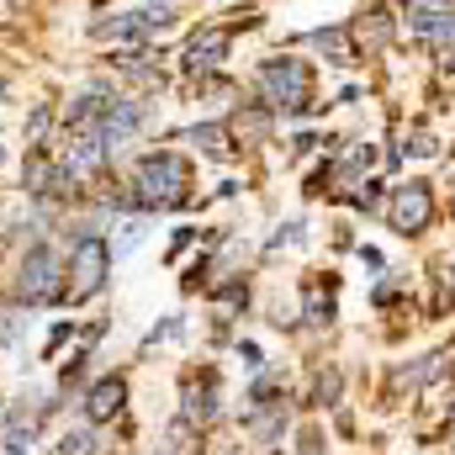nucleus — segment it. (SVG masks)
Returning <instances> with one entry per match:
<instances>
[{
	"label": "nucleus",
	"instance_id": "39448f33",
	"mask_svg": "<svg viewBox=\"0 0 455 455\" xmlns=\"http://www.w3.org/2000/svg\"><path fill=\"white\" fill-rule=\"evenodd\" d=\"M387 218H392V228H397L403 238L424 233L429 218H435V196H429V186H424V180L397 186V191H392V202H387Z\"/></svg>",
	"mask_w": 455,
	"mask_h": 455
},
{
	"label": "nucleus",
	"instance_id": "9d476101",
	"mask_svg": "<svg viewBox=\"0 0 455 455\" xmlns=\"http://www.w3.org/2000/svg\"><path fill=\"white\" fill-rule=\"evenodd\" d=\"M32 440H37V413H11L0 424V455H32Z\"/></svg>",
	"mask_w": 455,
	"mask_h": 455
},
{
	"label": "nucleus",
	"instance_id": "dca6fc26",
	"mask_svg": "<svg viewBox=\"0 0 455 455\" xmlns=\"http://www.w3.org/2000/svg\"><path fill=\"white\" fill-rule=\"evenodd\" d=\"M440 365H445V355H429V360H419V365H403V371H397V387H424L429 376H440Z\"/></svg>",
	"mask_w": 455,
	"mask_h": 455
},
{
	"label": "nucleus",
	"instance_id": "6e6552de",
	"mask_svg": "<svg viewBox=\"0 0 455 455\" xmlns=\"http://www.w3.org/2000/svg\"><path fill=\"white\" fill-rule=\"evenodd\" d=\"M154 27H148V11H122L112 21H96V43H112V48H148Z\"/></svg>",
	"mask_w": 455,
	"mask_h": 455
},
{
	"label": "nucleus",
	"instance_id": "4be33fe9",
	"mask_svg": "<svg viewBox=\"0 0 455 455\" xmlns=\"http://www.w3.org/2000/svg\"><path fill=\"white\" fill-rule=\"evenodd\" d=\"M435 148H440V143H435L429 132H413V138H408V154H419V159H429Z\"/></svg>",
	"mask_w": 455,
	"mask_h": 455
},
{
	"label": "nucleus",
	"instance_id": "1a4fd4ad",
	"mask_svg": "<svg viewBox=\"0 0 455 455\" xmlns=\"http://www.w3.org/2000/svg\"><path fill=\"white\" fill-rule=\"evenodd\" d=\"M53 175H59V159L37 143V148H27V159H21V186L32 191V196H53Z\"/></svg>",
	"mask_w": 455,
	"mask_h": 455
},
{
	"label": "nucleus",
	"instance_id": "0eeeda50",
	"mask_svg": "<svg viewBox=\"0 0 455 455\" xmlns=\"http://www.w3.org/2000/svg\"><path fill=\"white\" fill-rule=\"evenodd\" d=\"M80 408H85L91 424H112L116 413L127 408V376H96V381L85 387Z\"/></svg>",
	"mask_w": 455,
	"mask_h": 455
},
{
	"label": "nucleus",
	"instance_id": "9b49d317",
	"mask_svg": "<svg viewBox=\"0 0 455 455\" xmlns=\"http://www.w3.org/2000/svg\"><path fill=\"white\" fill-rule=\"evenodd\" d=\"M281 435H286V408H281V403H265V408L249 413V440H254L259 451H270Z\"/></svg>",
	"mask_w": 455,
	"mask_h": 455
},
{
	"label": "nucleus",
	"instance_id": "aec40b11",
	"mask_svg": "<svg viewBox=\"0 0 455 455\" xmlns=\"http://www.w3.org/2000/svg\"><path fill=\"white\" fill-rule=\"evenodd\" d=\"M116 228H122V233L112 238V259H116V254H127V249L143 238V218H127V223H116Z\"/></svg>",
	"mask_w": 455,
	"mask_h": 455
},
{
	"label": "nucleus",
	"instance_id": "4468645a",
	"mask_svg": "<svg viewBox=\"0 0 455 455\" xmlns=\"http://www.w3.org/2000/svg\"><path fill=\"white\" fill-rule=\"evenodd\" d=\"M191 143H196L207 159H233V132H228L223 122H202V127H191Z\"/></svg>",
	"mask_w": 455,
	"mask_h": 455
},
{
	"label": "nucleus",
	"instance_id": "6ab92c4d",
	"mask_svg": "<svg viewBox=\"0 0 455 455\" xmlns=\"http://www.w3.org/2000/svg\"><path fill=\"white\" fill-rule=\"evenodd\" d=\"M48 127H53V107L43 101L37 112H32V122H27V143L37 148V143H48Z\"/></svg>",
	"mask_w": 455,
	"mask_h": 455
},
{
	"label": "nucleus",
	"instance_id": "f8f14e48",
	"mask_svg": "<svg viewBox=\"0 0 455 455\" xmlns=\"http://www.w3.org/2000/svg\"><path fill=\"white\" fill-rule=\"evenodd\" d=\"M307 43H313L329 64H344V69H349V64H360V48H355V37H349L344 27H323V32H313Z\"/></svg>",
	"mask_w": 455,
	"mask_h": 455
},
{
	"label": "nucleus",
	"instance_id": "a878e982",
	"mask_svg": "<svg viewBox=\"0 0 455 455\" xmlns=\"http://www.w3.org/2000/svg\"><path fill=\"white\" fill-rule=\"evenodd\" d=\"M0 159H5V154H0Z\"/></svg>",
	"mask_w": 455,
	"mask_h": 455
},
{
	"label": "nucleus",
	"instance_id": "393cba45",
	"mask_svg": "<svg viewBox=\"0 0 455 455\" xmlns=\"http://www.w3.org/2000/svg\"><path fill=\"white\" fill-rule=\"evenodd\" d=\"M154 5H170V0H154Z\"/></svg>",
	"mask_w": 455,
	"mask_h": 455
},
{
	"label": "nucleus",
	"instance_id": "f3484780",
	"mask_svg": "<svg viewBox=\"0 0 455 455\" xmlns=\"http://www.w3.org/2000/svg\"><path fill=\"white\" fill-rule=\"evenodd\" d=\"M101 445H96V435L91 429H69L64 440H59V455H96Z\"/></svg>",
	"mask_w": 455,
	"mask_h": 455
},
{
	"label": "nucleus",
	"instance_id": "a211bd4d",
	"mask_svg": "<svg viewBox=\"0 0 455 455\" xmlns=\"http://www.w3.org/2000/svg\"><path fill=\"white\" fill-rule=\"evenodd\" d=\"M334 318V291H307V323H329Z\"/></svg>",
	"mask_w": 455,
	"mask_h": 455
},
{
	"label": "nucleus",
	"instance_id": "20e7f679",
	"mask_svg": "<svg viewBox=\"0 0 455 455\" xmlns=\"http://www.w3.org/2000/svg\"><path fill=\"white\" fill-rule=\"evenodd\" d=\"M16 297L27 307H53L64 302V259L53 243H32L16 265Z\"/></svg>",
	"mask_w": 455,
	"mask_h": 455
},
{
	"label": "nucleus",
	"instance_id": "7ed1b4c3",
	"mask_svg": "<svg viewBox=\"0 0 455 455\" xmlns=\"http://www.w3.org/2000/svg\"><path fill=\"white\" fill-rule=\"evenodd\" d=\"M254 85H259V101L270 107V112H302L307 101H313V75H307V64L302 59H265L259 64V75H254Z\"/></svg>",
	"mask_w": 455,
	"mask_h": 455
},
{
	"label": "nucleus",
	"instance_id": "423d86ee",
	"mask_svg": "<svg viewBox=\"0 0 455 455\" xmlns=\"http://www.w3.org/2000/svg\"><path fill=\"white\" fill-rule=\"evenodd\" d=\"M223 59H228V27H196V32L186 37V53H180L186 75H207V69H218Z\"/></svg>",
	"mask_w": 455,
	"mask_h": 455
},
{
	"label": "nucleus",
	"instance_id": "ddd939ff",
	"mask_svg": "<svg viewBox=\"0 0 455 455\" xmlns=\"http://www.w3.org/2000/svg\"><path fill=\"white\" fill-rule=\"evenodd\" d=\"M212 413H218V381H212V371H207L202 381L186 387V413H180V419H186V424H207Z\"/></svg>",
	"mask_w": 455,
	"mask_h": 455
},
{
	"label": "nucleus",
	"instance_id": "b1692460",
	"mask_svg": "<svg viewBox=\"0 0 455 455\" xmlns=\"http://www.w3.org/2000/svg\"><path fill=\"white\" fill-rule=\"evenodd\" d=\"M5 96H11V80H5V75H0V101H5Z\"/></svg>",
	"mask_w": 455,
	"mask_h": 455
},
{
	"label": "nucleus",
	"instance_id": "412c9836",
	"mask_svg": "<svg viewBox=\"0 0 455 455\" xmlns=\"http://www.w3.org/2000/svg\"><path fill=\"white\" fill-rule=\"evenodd\" d=\"M313 403H323V408H329V403H339V371H323V376H318Z\"/></svg>",
	"mask_w": 455,
	"mask_h": 455
},
{
	"label": "nucleus",
	"instance_id": "f257e3e1",
	"mask_svg": "<svg viewBox=\"0 0 455 455\" xmlns=\"http://www.w3.org/2000/svg\"><path fill=\"white\" fill-rule=\"evenodd\" d=\"M132 207L143 212H170V207H186L191 202V164L170 148L159 154H143L132 164V191H127Z\"/></svg>",
	"mask_w": 455,
	"mask_h": 455
},
{
	"label": "nucleus",
	"instance_id": "5701e85b",
	"mask_svg": "<svg viewBox=\"0 0 455 455\" xmlns=\"http://www.w3.org/2000/svg\"><path fill=\"white\" fill-rule=\"evenodd\" d=\"M238 355H243V365H265V355H259V344H238Z\"/></svg>",
	"mask_w": 455,
	"mask_h": 455
},
{
	"label": "nucleus",
	"instance_id": "2eb2a0df",
	"mask_svg": "<svg viewBox=\"0 0 455 455\" xmlns=\"http://www.w3.org/2000/svg\"><path fill=\"white\" fill-rule=\"evenodd\" d=\"M387 37H392V11H371V16L360 21V43H365V48H381Z\"/></svg>",
	"mask_w": 455,
	"mask_h": 455
},
{
	"label": "nucleus",
	"instance_id": "f03ea898",
	"mask_svg": "<svg viewBox=\"0 0 455 455\" xmlns=\"http://www.w3.org/2000/svg\"><path fill=\"white\" fill-rule=\"evenodd\" d=\"M107 275H112V243L96 238V233H80L75 249H69V265H64V302H91L107 291Z\"/></svg>",
	"mask_w": 455,
	"mask_h": 455
}]
</instances>
